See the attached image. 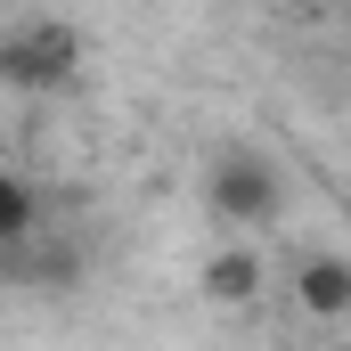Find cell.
Here are the masks:
<instances>
[{"label":"cell","mask_w":351,"mask_h":351,"mask_svg":"<svg viewBox=\"0 0 351 351\" xmlns=\"http://www.w3.org/2000/svg\"><path fill=\"white\" fill-rule=\"evenodd\" d=\"M82 66V33L66 16H33L16 33H0V82L8 90H66Z\"/></svg>","instance_id":"cell-1"},{"label":"cell","mask_w":351,"mask_h":351,"mask_svg":"<svg viewBox=\"0 0 351 351\" xmlns=\"http://www.w3.org/2000/svg\"><path fill=\"white\" fill-rule=\"evenodd\" d=\"M204 196L221 221H269L278 213V164L254 156V147H221L213 172H204Z\"/></svg>","instance_id":"cell-2"},{"label":"cell","mask_w":351,"mask_h":351,"mask_svg":"<svg viewBox=\"0 0 351 351\" xmlns=\"http://www.w3.org/2000/svg\"><path fill=\"white\" fill-rule=\"evenodd\" d=\"M294 302L311 319H351V262L343 254H302L294 262Z\"/></svg>","instance_id":"cell-3"},{"label":"cell","mask_w":351,"mask_h":351,"mask_svg":"<svg viewBox=\"0 0 351 351\" xmlns=\"http://www.w3.org/2000/svg\"><path fill=\"white\" fill-rule=\"evenodd\" d=\"M262 294V254H245V245H221L213 262H204V302H221V311H245Z\"/></svg>","instance_id":"cell-4"},{"label":"cell","mask_w":351,"mask_h":351,"mask_svg":"<svg viewBox=\"0 0 351 351\" xmlns=\"http://www.w3.org/2000/svg\"><path fill=\"white\" fill-rule=\"evenodd\" d=\"M33 229H41V196H33L16 172H0V254L33 245Z\"/></svg>","instance_id":"cell-5"}]
</instances>
